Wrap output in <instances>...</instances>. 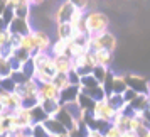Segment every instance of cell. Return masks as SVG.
Instances as JSON below:
<instances>
[{
	"instance_id": "obj_1",
	"label": "cell",
	"mask_w": 150,
	"mask_h": 137,
	"mask_svg": "<svg viewBox=\"0 0 150 137\" xmlns=\"http://www.w3.org/2000/svg\"><path fill=\"white\" fill-rule=\"evenodd\" d=\"M32 61L35 64V75L34 80L37 83H47L52 81L56 76V68H54V61L51 53H34L32 54Z\"/></svg>"
},
{
	"instance_id": "obj_2",
	"label": "cell",
	"mask_w": 150,
	"mask_h": 137,
	"mask_svg": "<svg viewBox=\"0 0 150 137\" xmlns=\"http://www.w3.org/2000/svg\"><path fill=\"white\" fill-rule=\"evenodd\" d=\"M84 22H86V31L88 36L93 34H101L110 27V19L106 14H103L100 10H89L84 12Z\"/></svg>"
},
{
	"instance_id": "obj_3",
	"label": "cell",
	"mask_w": 150,
	"mask_h": 137,
	"mask_svg": "<svg viewBox=\"0 0 150 137\" xmlns=\"http://www.w3.org/2000/svg\"><path fill=\"white\" fill-rule=\"evenodd\" d=\"M116 46H118V41H116L115 34H111L110 31H105V32H101V34L89 36L88 49L91 51V53L100 51V49H106V51H110V53H115Z\"/></svg>"
},
{
	"instance_id": "obj_4",
	"label": "cell",
	"mask_w": 150,
	"mask_h": 137,
	"mask_svg": "<svg viewBox=\"0 0 150 137\" xmlns=\"http://www.w3.org/2000/svg\"><path fill=\"white\" fill-rule=\"evenodd\" d=\"M91 115L95 117V118H98V120H101V122L111 123L113 118H115V115H116V112L110 107V103L105 98L101 102H95V107L91 110Z\"/></svg>"
},
{
	"instance_id": "obj_5",
	"label": "cell",
	"mask_w": 150,
	"mask_h": 137,
	"mask_svg": "<svg viewBox=\"0 0 150 137\" xmlns=\"http://www.w3.org/2000/svg\"><path fill=\"white\" fill-rule=\"evenodd\" d=\"M7 31L10 32V34H14V36H25V34H30L34 29H32V26H30V21L14 17L12 21L8 22Z\"/></svg>"
},
{
	"instance_id": "obj_6",
	"label": "cell",
	"mask_w": 150,
	"mask_h": 137,
	"mask_svg": "<svg viewBox=\"0 0 150 137\" xmlns=\"http://www.w3.org/2000/svg\"><path fill=\"white\" fill-rule=\"evenodd\" d=\"M125 80H127V86L137 93H147L149 91V80L145 76L128 73V75H125Z\"/></svg>"
},
{
	"instance_id": "obj_7",
	"label": "cell",
	"mask_w": 150,
	"mask_h": 137,
	"mask_svg": "<svg viewBox=\"0 0 150 137\" xmlns=\"http://www.w3.org/2000/svg\"><path fill=\"white\" fill-rule=\"evenodd\" d=\"M32 37H34V44H35V53H47L51 46H52V41L46 31H41V29H34L32 31Z\"/></svg>"
},
{
	"instance_id": "obj_8",
	"label": "cell",
	"mask_w": 150,
	"mask_h": 137,
	"mask_svg": "<svg viewBox=\"0 0 150 137\" xmlns=\"http://www.w3.org/2000/svg\"><path fill=\"white\" fill-rule=\"evenodd\" d=\"M76 9L69 4L68 0H64L59 7L56 9V14H54V22L56 24H64V22H71L73 15H74Z\"/></svg>"
},
{
	"instance_id": "obj_9",
	"label": "cell",
	"mask_w": 150,
	"mask_h": 137,
	"mask_svg": "<svg viewBox=\"0 0 150 137\" xmlns=\"http://www.w3.org/2000/svg\"><path fill=\"white\" fill-rule=\"evenodd\" d=\"M59 95H61V90L52 81L39 83V100H56V102H59Z\"/></svg>"
},
{
	"instance_id": "obj_10",
	"label": "cell",
	"mask_w": 150,
	"mask_h": 137,
	"mask_svg": "<svg viewBox=\"0 0 150 137\" xmlns=\"http://www.w3.org/2000/svg\"><path fill=\"white\" fill-rule=\"evenodd\" d=\"M42 123H44L46 130H47L52 137H59V136H66V134H68V129H66L56 117H49V118H46Z\"/></svg>"
},
{
	"instance_id": "obj_11",
	"label": "cell",
	"mask_w": 150,
	"mask_h": 137,
	"mask_svg": "<svg viewBox=\"0 0 150 137\" xmlns=\"http://www.w3.org/2000/svg\"><path fill=\"white\" fill-rule=\"evenodd\" d=\"M52 61H54V68L56 73H62V75H68L69 71L73 69V58L69 56H52Z\"/></svg>"
},
{
	"instance_id": "obj_12",
	"label": "cell",
	"mask_w": 150,
	"mask_h": 137,
	"mask_svg": "<svg viewBox=\"0 0 150 137\" xmlns=\"http://www.w3.org/2000/svg\"><path fill=\"white\" fill-rule=\"evenodd\" d=\"M128 107L133 110L135 113H142L143 110H147L150 107V96L147 95V93H138V95L128 103Z\"/></svg>"
},
{
	"instance_id": "obj_13",
	"label": "cell",
	"mask_w": 150,
	"mask_h": 137,
	"mask_svg": "<svg viewBox=\"0 0 150 137\" xmlns=\"http://www.w3.org/2000/svg\"><path fill=\"white\" fill-rule=\"evenodd\" d=\"M79 86H74V85H69L68 88H64L59 95V103L61 105H68V103H73L78 100V95H79Z\"/></svg>"
},
{
	"instance_id": "obj_14",
	"label": "cell",
	"mask_w": 150,
	"mask_h": 137,
	"mask_svg": "<svg viewBox=\"0 0 150 137\" xmlns=\"http://www.w3.org/2000/svg\"><path fill=\"white\" fill-rule=\"evenodd\" d=\"M56 36L57 39L62 41H71L74 37V27L71 22H64V24H56Z\"/></svg>"
},
{
	"instance_id": "obj_15",
	"label": "cell",
	"mask_w": 150,
	"mask_h": 137,
	"mask_svg": "<svg viewBox=\"0 0 150 137\" xmlns=\"http://www.w3.org/2000/svg\"><path fill=\"white\" fill-rule=\"evenodd\" d=\"M30 9H32V4L30 2L21 0L14 9V15L19 17V19H27V21H30Z\"/></svg>"
},
{
	"instance_id": "obj_16",
	"label": "cell",
	"mask_w": 150,
	"mask_h": 137,
	"mask_svg": "<svg viewBox=\"0 0 150 137\" xmlns=\"http://www.w3.org/2000/svg\"><path fill=\"white\" fill-rule=\"evenodd\" d=\"M93 56H95L96 64L105 66V68H110V64L113 63V53H110V51H106V49L95 51V53H93Z\"/></svg>"
},
{
	"instance_id": "obj_17",
	"label": "cell",
	"mask_w": 150,
	"mask_h": 137,
	"mask_svg": "<svg viewBox=\"0 0 150 137\" xmlns=\"http://www.w3.org/2000/svg\"><path fill=\"white\" fill-rule=\"evenodd\" d=\"M106 102L110 103V107L115 110V112H123V108L128 105V103L125 102L123 95H120V93H111V95H108L106 96Z\"/></svg>"
},
{
	"instance_id": "obj_18",
	"label": "cell",
	"mask_w": 150,
	"mask_h": 137,
	"mask_svg": "<svg viewBox=\"0 0 150 137\" xmlns=\"http://www.w3.org/2000/svg\"><path fill=\"white\" fill-rule=\"evenodd\" d=\"M39 105H41V108L47 113L49 117H56V113L59 112L62 105L59 102H56V100H39Z\"/></svg>"
},
{
	"instance_id": "obj_19",
	"label": "cell",
	"mask_w": 150,
	"mask_h": 137,
	"mask_svg": "<svg viewBox=\"0 0 150 137\" xmlns=\"http://www.w3.org/2000/svg\"><path fill=\"white\" fill-rule=\"evenodd\" d=\"M68 46L69 41H62V39H56V42H52V46L49 49L51 56H68Z\"/></svg>"
},
{
	"instance_id": "obj_20",
	"label": "cell",
	"mask_w": 150,
	"mask_h": 137,
	"mask_svg": "<svg viewBox=\"0 0 150 137\" xmlns=\"http://www.w3.org/2000/svg\"><path fill=\"white\" fill-rule=\"evenodd\" d=\"M81 91L86 93V95H88L91 100H95V102H101V100L106 98V93H105V90H103L101 85H96V86H93V88H86V90H81Z\"/></svg>"
},
{
	"instance_id": "obj_21",
	"label": "cell",
	"mask_w": 150,
	"mask_h": 137,
	"mask_svg": "<svg viewBox=\"0 0 150 137\" xmlns=\"http://www.w3.org/2000/svg\"><path fill=\"white\" fill-rule=\"evenodd\" d=\"M127 90H128V86H127L125 75H115V78H113V86H111V93H120V95H123Z\"/></svg>"
},
{
	"instance_id": "obj_22",
	"label": "cell",
	"mask_w": 150,
	"mask_h": 137,
	"mask_svg": "<svg viewBox=\"0 0 150 137\" xmlns=\"http://www.w3.org/2000/svg\"><path fill=\"white\" fill-rule=\"evenodd\" d=\"M76 103L79 105V108H81L83 112H91V110H93V107H95V100H91V98H89L86 93H83V91H79Z\"/></svg>"
},
{
	"instance_id": "obj_23",
	"label": "cell",
	"mask_w": 150,
	"mask_h": 137,
	"mask_svg": "<svg viewBox=\"0 0 150 137\" xmlns=\"http://www.w3.org/2000/svg\"><path fill=\"white\" fill-rule=\"evenodd\" d=\"M21 49L27 51L29 54H34L35 53V44H34V37H32V32L30 34H25L21 37Z\"/></svg>"
},
{
	"instance_id": "obj_24",
	"label": "cell",
	"mask_w": 150,
	"mask_h": 137,
	"mask_svg": "<svg viewBox=\"0 0 150 137\" xmlns=\"http://www.w3.org/2000/svg\"><path fill=\"white\" fill-rule=\"evenodd\" d=\"M29 110H30V117H32V122L34 123H42L46 118H49V115L41 108V105H35V107H32Z\"/></svg>"
},
{
	"instance_id": "obj_25",
	"label": "cell",
	"mask_w": 150,
	"mask_h": 137,
	"mask_svg": "<svg viewBox=\"0 0 150 137\" xmlns=\"http://www.w3.org/2000/svg\"><path fill=\"white\" fill-rule=\"evenodd\" d=\"M29 134H30V137H52L47 130H46L44 123H34V125L29 129Z\"/></svg>"
},
{
	"instance_id": "obj_26",
	"label": "cell",
	"mask_w": 150,
	"mask_h": 137,
	"mask_svg": "<svg viewBox=\"0 0 150 137\" xmlns=\"http://www.w3.org/2000/svg\"><path fill=\"white\" fill-rule=\"evenodd\" d=\"M12 75V64L10 58H2L0 56V78H7Z\"/></svg>"
},
{
	"instance_id": "obj_27",
	"label": "cell",
	"mask_w": 150,
	"mask_h": 137,
	"mask_svg": "<svg viewBox=\"0 0 150 137\" xmlns=\"http://www.w3.org/2000/svg\"><path fill=\"white\" fill-rule=\"evenodd\" d=\"M110 68H105V66H100V64H96L95 68H93V71H91V75L95 76V80L100 85H101L103 81H105V78H106V73H108Z\"/></svg>"
},
{
	"instance_id": "obj_28",
	"label": "cell",
	"mask_w": 150,
	"mask_h": 137,
	"mask_svg": "<svg viewBox=\"0 0 150 137\" xmlns=\"http://www.w3.org/2000/svg\"><path fill=\"white\" fill-rule=\"evenodd\" d=\"M21 71L27 76L29 80H30V78H34V75H35V64H34V61H32V58H30V59H27V61L22 64Z\"/></svg>"
},
{
	"instance_id": "obj_29",
	"label": "cell",
	"mask_w": 150,
	"mask_h": 137,
	"mask_svg": "<svg viewBox=\"0 0 150 137\" xmlns=\"http://www.w3.org/2000/svg\"><path fill=\"white\" fill-rule=\"evenodd\" d=\"M52 83H54L57 88L61 90H64V88H68L69 86V78H68V75H62V73H56V76H54V80H52Z\"/></svg>"
},
{
	"instance_id": "obj_30",
	"label": "cell",
	"mask_w": 150,
	"mask_h": 137,
	"mask_svg": "<svg viewBox=\"0 0 150 137\" xmlns=\"http://www.w3.org/2000/svg\"><path fill=\"white\" fill-rule=\"evenodd\" d=\"M96 85H100V83L95 80V76L93 75H86L81 78V83H79V88L81 90H86V88H93Z\"/></svg>"
},
{
	"instance_id": "obj_31",
	"label": "cell",
	"mask_w": 150,
	"mask_h": 137,
	"mask_svg": "<svg viewBox=\"0 0 150 137\" xmlns=\"http://www.w3.org/2000/svg\"><path fill=\"white\" fill-rule=\"evenodd\" d=\"M103 137H123V132L116 125H113V123H110L106 129L103 130Z\"/></svg>"
},
{
	"instance_id": "obj_32",
	"label": "cell",
	"mask_w": 150,
	"mask_h": 137,
	"mask_svg": "<svg viewBox=\"0 0 150 137\" xmlns=\"http://www.w3.org/2000/svg\"><path fill=\"white\" fill-rule=\"evenodd\" d=\"M10 78H12V81L15 83V86H17V85H24V83L29 80L27 76H25V75H24V73L21 71V69H15V71H12Z\"/></svg>"
},
{
	"instance_id": "obj_33",
	"label": "cell",
	"mask_w": 150,
	"mask_h": 137,
	"mask_svg": "<svg viewBox=\"0 0 150 137\" xmlns=\"http://www.w3.org/2000/svg\"><path fill=\"white\" fill-rule=\"evenodd\" d=\"M0 88L5 90V91H14L15 90V83L12 81L10 76H7V78H0Z\"/></svg>"
},
{
	"instance_id": "obj_34",
	"label": "cell",
	"mask_w": 150,
	"mask_h": 137,
	"mask_svg": "<svg viewBox=\"0 0 150 137\" xmlns=\"http://www.w3.org/2000/svg\"><path fill=\"white\" fill-rule=\"evenodd\" d=\"M68 2L74 9L83 10V12H86V10H88V7H89V0H68Z\"/></svg>"
},
{
	"instance_id": "obj_35",
	"label": "cell",
	"mask_w": 150,
	"mask_h": 137,
	"mask_svg": "<svg viewBox=\"0 0 150 137\" xmlns=\"http://www.w3.org/2000/svg\"><path fill=\"white\" fill-rule=\"evenodd\" d=\"M10 36H12V34L7 31V27L0 31V48H4V46L10 44Z\"/></svg>"
},
{
	"instance_id": "obj_36",
	"label": "cell",
	"mask_w": 150,
	"mask_h": 137,
	"mask_svg": "<svg viewBox=\"0 0 150 137\" xmlns=\"http://www.w3.org/2000/svg\"><path fill=\"white\" fill-rule=\"evenodd\" d=\"M68 78H69V85H74V86H79L81 83V76L76 73V69H71L68 73Z\"/></svg>"
},
{
	"instance_id": "obj_37",
	"label": "cell",
	"mask_w": 150,
	"mask_h": 137,
	"mask_svg": "<svg viewBox=\"0 0 150 137\" xmlns=\"http://www.w3.org/2000/svg\"><path fill=\"white\" fill-rule=\"evenodd\" d=\"M138 95V93H137V91H133V90H127V91H125V93H123V98H125V102L127 103H130L132 102V100H133V98H135V96Z\"/></svg>"
},
{
	"instance_id": "obj_38",
	"label": "cell",
	"mask_w": 150,
	"mask_h": 137,
	"mask_svg": "<svg viewBox=\"0 0 150 137\" xmlns=\"http://www.w3.org/2000/svg\"><path fill=\"white\" fill-rule=\"evenodd\" d=\"M84 137H103V134L98 132V130H86V136Z\"/></svg>"
},
{
	"instance_id": "obj_39",
	"label": "cell",
	"mask_w": 150,
	"mask_h": 137,
	"mask_svg": "<svg viewBox=\"0 0 150 137\" xmlns=\"http://www.w3.org/2000/svg\"><path fill=\"white\" fill-rule=\"evenodd\" d=\"M123 137H138V136H137L135 132H130L128 130V132H123Z\"/></svg>"
},
{
	"instance_id": "obj_40",
	"label": "cell",
	"mask_w": 150,
	"mask_h": 137,
	"mask_svg": "<svg viewBox=\"0 0 150 137\" xmlns=\"http://www.w3.org/2000/svg\"><path fill=\"white\" fill-rule=\"evenodd\" d=\"M42 2H44V0H34V2H32V5H41Z\"/></svg>"
},
{
	"instance_id": "obj_41",
	"label": "cell",
	"mask_w": 150,
	"mask_h": 137,
	"mask_svg": "<svg viewBox=\"0 0 150 137\" xmlns=\"http://www.w3.org/2000/svg\"><path fill=\"white\" fill-rule=\"evenodd\" d=\"M142 137H150V130H149V132H145V134H143Z\"/></svg>"
},
{
	"instance_id": "obj_42",
	"label": "cell",
	"mask_w": 150,
	"mask_h": 137,
	"mask_svg": "<svg viewBox=\"0 0 150 137\" xmlns=\"http://www.w3.org/2000/svg\"><path fill=\"white\" fill-rule=\"evenodd\" d=\"M0 2H4V0H0Z\"/></svg>"
}]
</instances>
